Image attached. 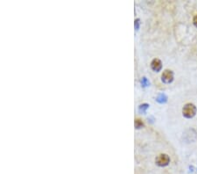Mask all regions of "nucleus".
<instances>
[{"label":"nucleus","mask_w":197,"mask_h":174,"mask_svg":"<svg viewBox=\"0 0 197 174\" xmlns=\"http://www.w3.org/2000/svg\"><path fill=\"white\" fill-rule=\"evenodd\" d=\"M182 113L186 118H193L196 114V106L192 103H187L182 108Z\"/></svg>","instance_id":"1"},{"label":"nucleus","mask_w":197,"mask_h":174,"mask_svg":"<svg viewBox=\"0 0 197 174\" xmlns=\"http://www.w3.org/2000/svg\"><path fill=\"white\" fill-rule=\"evenodd\" d=\"M155 162L157 165H159L160 167H164V166L168 165V164L170 163V158L167 154H160L156 158Z\"/></svg>","instance_id":"2"},{"label":"nucleus","mask_w":197,"mask_h":174,"mask_svg":"<svg viewBox=\"0 0 197 174\" xmlns=\"http://www.w3.org/2000/svg\"><path fill=\"white\" fill-rule=\"evenodd\" d=\"M161 79L166 84H170L173 80V72L170 70H166L161 76Z\"/></svg>","instance_id":"3"},{"label":"nucleus","mask_w":197,"mask_h":174,"mask_svg":"<svg viewBox=\"0 0 197 174\" xmlns=\"http://www.w3.org/2000/svg\"><path fill=\"white\" fill-rule=\"evenodd\" d=\"M151 67L154 71H160L161 68H162V62H161L160 59L155 58L151 62Z\"/></svg>","instance_id":"4"},{"label":"nucleus","mask_w":197,"mask_h":174,"mask_svg":"<svg viewBox=\"0 0 197 174\" xmlns=\"http://www.w3.org/2000/svg\"><path fill=\"white\" fill-rule=\"evenodd\" d=\"M143 126H144V123H143V122H142L141 120H139V119L135 120V127L137 128H142Z\"/></svg>","instance_id":"5"},{"label":"nucleus","mask_w":197,"mask_h":174,"mask_svg":"<svg viewBox=\"0 0 197 174\" xmlns=\"http://www.w3.org/2000/svg\"><path fill=\"white\" fill-rule=\"evenodd\" d=\"M157 100H158L160 103L166 102V101H167V97H166V95H164V94H160V95H159V97L157 98Z\"/></svg>","instance_id":"6"},{"label":"nucleus","mask_w":197,"mask_h":174,"mask_svg":"<svg viewBox=\"0 0 197 174\" xmlns=\"http://www.w3.org/2000/svg\"><path fill=\"white\" fill-rule=\"evenodd\" d=\"M148 106H148L147 104H144V105H141L139 108H140V110H141V111H145L146 109H147Z\"/></svg>","instance_id":"7"},{"label":"nucleus","mask_w":197,"mask_h":174,"mask_svg":"<svg viewBox=\"0 0 197 174\" xmlns=\"http://www.w3.org/2000/svg\"><path fill=\"white\" fill-rule=\"evenodd\" d=\"M193 23H194V25L197 27V14L194 17V19H193Z\"/></svg>","instance_id":"8"},{"label":"nucleus","mask_w":197,"mask_h":174,"mask_svg":"<svg viewBox=\"0 0 197 174\" xmlns=\"http://www.w3.org/2000/svg\"><path fill=\"white\" fill-rule=\"evenodd\" d=\"M142 83H143V85H144L145 86H146V85H148V82H147V80H146V77H144V78L142 79Z\"/></svg>","instance_id":"9"}]
</instances>
